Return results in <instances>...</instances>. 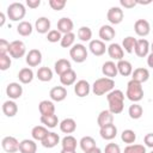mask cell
<instances>
[{"mask_svg": "<svg viewBox=\"0 0 153 153\" xmlns=\"http://www.w3.org/2000/svg\"><path fill=\"white\" fill-rule=\"evenodd\" d=\"M106 100L109 103V110L114 115H118L124 108V93L121 90H112L106 94Z\"/></svg>", "mask_w": 153, "mask_h": 153, "instance_id": "6da1fadb", "label": "cell"}, {"mask_svg": "<svg viewBox=\"0 0 153 153\" xmlns=\"http://www.w3.org/2000/svg\"><path fill=\"white\" fill-rule=\"evenodd\" d=\"M114 87H115L114 79L103 76V78L97 79L93 82V85H92V92L96 96H103V94H108L109 92H111L112 90H115Z\"/></svg>", "mask_w": 153, "mask_h": 153, "instance_id": "7a4b0ae2", "label": "cell"}, {"mask_svg": "<svg viewBox=\"0 0 153 153\" xmlns=\"http://www.w3.org/2000/svg\"><path fill=\"white\" fill-rule=\"evenodd\" d=\"M126 96L129 100H131L133 103H137L143 98V88H142V84L135 81V80H130L127 84V91H126Z\"/></svg>", "mask_w": 153, "mask_h": 153, "instance_id": "3957f363", "label": "cell"}, {"mask_svg": "<svg viewBox=\"0 0 153 153\" xmlns=\"http://www.w3.org/2000/svg\"><path fill=\"white\" fill-rule=\"evenodd\" d=\"M6 14H7L8 19H11L12 22H19L25 17L26 10H25V6L22 2H12L7 6Z\"/></svg>", "mask_w": 153, "mask_h": 153, "instance_id": "277c9868", "label": "cell"}, {"mask_svg": "<svg viewBox=\"0 0 153 153\" xmlns=\"http://www.w3.org/2000/svg\"><path fill=\"white\" fill-rule=\"evenodd\" d=\"M69 56L74 62L81 63V62L86 61V59H87V49L84 44L76 43L69 49Z\"/></svg>", "mask_w": 153, "mask_h": 153, "instance_id": "5b68a950", "label": "cell"}, {"mask_svg": "<svg viewBox=\"0 0 153 153\" xmlns=\"http://www.w3.org/2000/svg\"><path fill=\"white\" fill-rule=\"evenodd\" d=\"M26 54V47L24 44L23 41L16 39L12 41L10 43V50H8V55L12 59H20Z\"/></svg>", "mask_w": 153, "mask_h": 153, "instance_id": "8992f818", "label": "cell"}, {"mask_svg": "<svg viewBox=\"0 0 153 153\" xmlns=\"http://www.w3.org/2000/svg\"><path fill=\"white\" fill-rule=\"evenodd\" d=\"M123 17H124V13H123V10L118 6H114V7H110L108 13H106V19L109 20L110 24L112 25H117L120 24L122 20H123Z\"/></svg>", "mask_w": 153, "mask_h": 153, "instance_id": "52a82bcc", "label": "cell"}, {"mask_svg": "<svg viewBox=\"0 0 153 153\" xmlns=\"http://www.w3.org/2000/svg\"><path fill=\"white\" fill-rule=\"evenodd\" d=\"M19 145L20 142L14 137V136H5L1 141L2 149L6 153H16L19 151Z\"/></svg>", "mask_w": 153, "mask_h": 153, "instance_id": "ba28073f", "label": "cell"}, {"mask_svg": "<svg viewBox=\"0 0 153 153\" xmlns=\"http://www.w3.org/2000/svg\"><path fill=\"white\" fill-rule=\"evenodd\" d=\"M91 90H92V86L88 84L87 80L81 79V80H78L74 84V93L78 97H80V98H84V97L88 96V93L91 92Z\"/></svg>", "mask_w": 153, "mask_h": 153, "instance_id": "9c48e42d", "label": "cell"}, {"mask_svg": "<svg viewBox=\"0 0 153 153\" xmlns=\"http://www.w3.org/2000/svg\"><path fill=\"white\" fill-rule=\"evenodd\" d=\"M149 50H151V44H149V42L146 38L137 39L136 45H135V50H134V53L136 54V56H139V57H146V56H148Z\"/></svg>", "mask_w": 153, "mask_h": 153, "instance_id": "30bf717a", "label": "cell"}, {"mask_svg": "<svg viewBox=\"0 0 153 153\" xmlns=\"http://www.w3.org/2000/svg\"><path fill=\"white\" fill-rule=\"evenodd\" d=\"M6 94L8 96L10 99L14 100L22 97L23 94V86L19 82H10L6 86Z\"/></svg>", "mask_w": 153, "mask_h": 153, "instance_id": "8fae6325", "label": "cell"}, {"mask_svg": "<svg viewBox=\"0 0 153 153\" xmlns=\"http://www.w3.org/2000/svg\"><path fill=\"white\" fill-rule=\"evenodd\" d=\"M135 33L140 37H146L151 32V25L146 19H137L134 24Z\"/></svg>", "mask_w": 153, "mask_h": 153, "instance_id": "7c38bea8", "label": "cell"}, {"mask_svg": "<svg viewBox=\"0 0 153 153\" xmlns=\"http://www.w3.org/2000/svg\"><path fill=\"white\" fill-rule=\"evenodd\" d=\"M88 49L94 56H102L108 50V47H105V43L100 39H92L88 44Z\"/></svg>", "mask_w": 153, "mask_h": 153, "instance_id": "4fadbf2b", "label": "cell"}, {"mask_svg": "<svg viewBox=\"0 0 153 153\" xmlns=\"http://www.w3.org/2000/svg\"><path fill=\"white\" fill-rule=\"evenodd\" d=\"M108 55L110 56V59L112 60H116L117 62L123 60V56H124V50L122 48V45H120L118 43H111L109 47H108Z\"/></svg>", "mask_w": 153, "mask_h": 153, "instance_id": "5bb4252c", "label": "cell"}, {"mask_svg": "<svg viewBox=\"0 0 153 153\" xmlns=\"http://www.w3.org/2000/svg\"><path fill=\"white\" fill-rule=\"evenodd\" d=\"M25 61L30 67H37L38 65H41V62H42V53H41V50H38V49L29 50V53L26 54Z\"/></svg>", "mask_w": 153, "mask_h": 153, "instance_id": "9a60e30c", "label": "cell"}, {"mask_svg": "<svg viewBox=\"0 0 153 153\" xmlns=\"http://www.w3.org/2000/svg\"><path fill=\"white\" fill-rule=\"evenodd\" d=\"M73 29H74V23L71 18L68 17H62L59 19L57 22V30L62 33V35H66V33H69V32H73Z\"/></svg>", "mask_w": 153, "mask_h": 153, "instance_id": "2e32d148", "label": "cell"}, {"mask_svg": "<svg viewBox=\"0 0 153 153\" xmlns=\"http://www.w3.org/2000/svg\"><path fill=\"white\" fill-rule=\"evenodd\" d=\"M99 134H100V137L104 139V140H112L116 137L117 135V127L111 123V124H108V126H104L102 128H99Z\"/></svg>", "mask_w": 153, "mask_h": 153, "instance_id": "e0dca14e", "label": "cell"}, {"mask_svg": "<svg viewBox=\"0 0 153 153\" xmlns=\"http://www.w3.org/2000/svg\"><path fill=\"white\" fill-rule=\"evenodd\" d=\"M49 96L53 102H62L67 97V90L65 86H54L50 90Z\"/></svg>", "mask_w": 153, "mask_h": 153, "instance_id": "ac0fdd59", "label": "cell"}, {"mask_svg": "<svg viewBox=\"0 0 153 153\" xmlns=\"http://www.w3.org/2000/svg\"><path fill=\"white\" fill-rule=\"evenodd\" d=\"M102 73H103L104 76L110 78V79H114L118 74L117 65L114 61H106V62H104L103 66H102Z\"/></svg>", "mask_w": 153, "mask_h": 153, "instance_id": "d6986e66", "label": "cell"}, {"mask_svg": "<svg viewBox=\"0 0 153 153\" xmlns=\"http://www.w3.org/2000/svg\"><path fill=\"white\" fill-rule=\"evenodd\" d=\"M149 79V71L147 68H143V67H139V68H135L133 71V74H131V80H135L140 84H143L146 82L147 80Z\"/></svg>", "mask_w": 153, "mask_h": 153, "instance_id": "ffe728a7", "label": "cell"}, {"mask_svg": "<svg viewBox=\"0 0 153 153\" xmlns=\"http://www.w3.org/2000/svg\"><path fill=\"white\" fill-rule=\"evenodd\" d=\"M50 20L47 17H39L35 22V30L38 33H48L50 31Z\"/></svg>", "mask_w": 153, "mask_h": 153, "instance_id": "44dd1931", "label": "cell"}, {"mask_svg": "<svg viewBox=\"0 0 153 153\" xmlns=\"http://www.w3.org/2000/svg\"><path fill=\"white\" fill-rule=\"evenodd\" d=\"M98 35H99L100 41L109 42V41H111L116 36V31H115V29L111 25H103V26H100Z\"/></svg>", "mask_w": 153, "mask_h": 153, "instance_id": "7402d4cb", "label": "cell"}, {"mask_svg": "<svg viewBox=\"0 0 153 153\" xmlns=\"http://www.w3.org/2000/svg\"><path fill=\"white\" fill-rule=\"evenodd\" d=\"M54 69H55V73L59 76H61L62 74H65V73H67L68 71L72 69V65L67 59H59L54 63Z\"/></svg>", "mask_w": 153, "mask_h": 153, "instance_id": "603a6c76", "label": "cell"}, {"mask_svg": "<svg viewBox=\"0 0 153 153\" xmlns=\"http://www.w3.org/2000/svg\"><path fill=\"white\" fill-rule=\"evenodd\" d=\"M97 123H98L99 128L114 123V114L110 110H103V111H100L99 115H98V117H97Z\"/></svg>", "mask_w": 153, "mask_h": 153, "instance_id": "cb8c5ba5", "label": "cell"}, {"mask_svg": "<svg viewBox=\"0 0 153 153\" xmlns=\"http://www.w3.org/2000/svg\"><path fill=\"white\" fill-rule=\"evenodd\" d=\"M59 126H60V130L68 135H71L76 130V122L73 118H65L60 122Z\"/></svg>", "mask_w": 153, "mask_h": 153, "instance_id": "d4e9b609", "label": "cell"}, {"mask_svg": "<svg viewBox=\"0 0 153 153\" xmlns=\"http://www.w3.org/2000/svg\"><path fill=\"white\" fill-rule=\"evenodd\" d=\"M36 151H37V143L35 142V140L24 139L20 141V145H19L20 153H36Z\"/></svg>", "mask_w": 153, "mask_h": 153, "instance_id": "484cf974", "label": "cell"}, {"mask_svg": "<svg viewBox=\"0 0 153 153\" xmlns=\"http://www.w3.org/2000/svg\"><path fill=\"white\" fill-rule=\"evenodd\" d=\"M48 134H49L48 128L44 127V126H35L31 130V136H32V140H35V141H41L42 142L47 137Z\"/></svg>", "mask_w": 153, "mask_h": 153, "instance_id": "4316f807", "label": "cell"}, {"mask_svg": "<svg viewBox=\"0 0 153 153\" xmlns=\"http://www.w3.org/2000/svg\"><path fill=\"white\" fill-rule=\"evenodd\" d=\"M2 112L7 116V117H13L17 115L18 112V105L14 100L12 99H8L6 102H4L2 104Z\"/></svg>", "mask_w": 153, "mask_h": 153, "instance_id": "83f0119b", "label": "cell"}, {"mask_svg": "<svg viewBox=\"0 0 153 153\" xmlns=\"http://www.w3.org/2000/svg\"><path fill=\"white\" fill-rule=\"evenodd\" d=\"M117 71H118V74H121L122 76H128V75H131L133 74V66L129 61L127 60H121L118 61L117 63Z\"/></svg>", "mask_w": 153, "mask_h": 153, "instance_id": "f1b7e54d", "label": "cell"}, {"mask_svg": "<svg viewBox=\"0 0 153 153\" xmlns=\"http://www.w3.org/2000/svg\"><path fill=\"white\" fill-rule=\"evenodd\" d=\"M38 110H39L41 115H53V114H55V105L51 100L44 99V100L39 102Z\"/></svg>", "mask_w": 153, "mask_h": 153, "instance_id": "f546056e", "label": "cell"}, {"mask_svg": "<svg viewBox=\"0 0 153 153\" xmlns=\"http://www.w3.org/2000/svg\"><path fill=\"white\" fill-rule=\"evenodd\" d=\"M60 142V136L59 134L54 133V131H49V134L47 135V137L41 142L43 147L45 148H54L57 143Z\"/></svg>", "mask_w": 153, "mask_h": 153, "instance_id": "4dcf8cb0", "label": "cell"}, {"mask_svg": "<svg viewBox=\"0 0 153 153\" xmlns=\"http://www.w3.org/2000/svg\"><path fill=\"white\" fill-rule=\"evenodd\" d=\"M33 71L29 67H25V68H22L18 73V79L22 84H30L32 80H33Z\"/></svg>", "mask_w": 153, "mask_h": 153, "instance_id": "1f68e13d", "label": "cell"}, {"mask_svg": "<svg viewBox=\"0 0 153 153\" xmlns=\"http://www.w3.org/2000/svg\"><path fill=\"white\" fill-rule=\"evenodd\" d=\"M32 24L30 22H26V20H23V22H19V24L17 25V32L23 36V37H27L32 33Z\"/></svg>", "mask_w": 153, "mask_h": 153, "instance_id": "d6a6232c", "label": "cell"}, {"mask_svg": "<svg viewBox=\"0 0 153 153\" xmlns=\"http://www.w3.org/2000/svg\"><path fill=\"white\" fill-rule=\"evenodd\" d=\"M41 123L44 124V127L47 128H55L57 124H60L59 118L55 114L53 115H41Z\"/></svg>", "mask_w": 153, "mask_h": 153, "instance_id": "836d02e7", "label": "cell"}, {"mask_svg": "<svg viewBox=\"0 0 153 153\" xmlns=\"http://www.w3.org/2000/svg\"><path fill=\"white\" fill-rule=\"evenodd\" d=\"M76 145H78V141L73 135H66L61 140V146H62V149L65 151H75Z\"/></svg>", "mask_w": 153, "mask_h": 153, "instance_id": "e575fe53", "label": "cell"}, {"mask_svg": "<svg viewBox=\"0 0 153 153\" xmlns=\"http://www.w3.org/2000/svg\"><path fill=\"white\" fill-rule=\"evenodd\" d=\"M79 146L84 151V153H86V152H88V151H91V149L97 147L96 146V140L92 136H84V137H81L80 141H79Z\"/></svg>", "mask_w": 153, "mask_h": 153, "instance_id": "d590c367", "label": "cell"}, {"mask_svg": "<svg viewBox=\"0 0 153 153\" xmlns=\"http://www.w3.org/2000/svg\"><path fill=\"white\" fill-rule=\"evenodd\" d=\"M76 81V73L71 69L68 71L67 73L62 74L60 76V82L62 84V86H71V85H74Z\"/></svg>", "mask_w": 153, "mask_h": 153, "instance_id": "8d00e7d4", "label": "cell"}, {"mask_svg": "<svg viewBox=\"0 0 153 153\" xmlns=\"http://www.w3.org/2000/svg\"><path fill=\"white\" fill-rule=\"evenodd\" d=\"M36 75L38 78V80L47 82V81H50L53 79V71L49 67H39Z\"/></svg>", "mask_w": 153, "mask_h": 153, "instance_id": "74e56055", "label": "cell"}, {"mask_svg": "<svg viewBox=\"0 0 153 153\" xmlns=\"http://www.w3.org/2000/svg\"><path fill=\"white\" fill-rule=\"evenodd\" d=\"M136 42H137V39L134 38L133 36H127L122 41V48H123V50H126L128 54H131L135 50Z\"/></svg>", "mask_w": 153, "mask_h": 153, "instance_id": "f35d334b", "label": "cell"}, {"mask_svg": "<svg viewBox=\"0 0 153 153\" xmlns=\"http://www.w3.org/2000/svg\"><path fill=\"white\" fill-rule=\"evenodd\" d=\"M128 114H129V117L131 120H139V118H141V116L143 114V109L140 104L133 103L128 109Z\"/></svg>", "mask_w": 153, "mask_h": 153, "instance_id": "ab89813d", "label": "cell"}, {"mask_svg": "<svg viewBox=\"0 0 153 153\" xmlns=\"http://www.w3.org/2000/svg\"><path fill=\"white\" fill-rule=\"evenodd\" d=\"M78 38L81 42H91L92 39V30L88 26H81L78 29Z\"/></svg>", "mask_w": 153, "mask_h": 153, "instance_id": "60d3db41", "label": "cell"}, {"mask_svg": "<svg viewBox=\"0 0 153 153\" xmlns=\"http://www.w3.org/2000/svg\"><path fill=\"white\" fill-rule=\"evenodd\" d=\"M121 140H122L124 143L131 145V143H134L135 140H136V134H135V131L131 130V129H126V130H123L122 134H121Z\"/></svg>", "mask_w": 153, "mask_h": 153, "instance_id": "b9f144b4", "label": "cell"}, {"mask_svg": "<svg viewBox=\"0 0 153 153\" xmlns=\"http://www.w3.org/2000/svg\"><path fill=\"white\" fill-rule=\"evenodd\" d=\"M74 41H75V33L69 32V33L62 35L60 44H61L62 48H72L74 45Z\"/></svg>", "mask_w": 153, "mask_h": 153, "instance_id": "7bdbcfd3", "label": "cell"}, {"mask_svg": "<svg viewBox=\"0 0 153 153\" xmlns=\"http://www.w3.org/2000/svg\"><path fill=\"white\" fill-rule=\"evenodd\" d=\"M123 153H147V152H146V147L143 145L131 143V145H128L124 148Z\"/></svg>", "mask_w": 153, "mask_h": 153, "instance_id": "ee69618b", "label": "cell"}, {"mask_svg": "<svg viewBox=\"0 0 153 153\" xmlns=\"http://www.w3.org/2000/svg\"><path fill=\"white\" fill-rule=\"evenodd\" d=\"M62 38V33L59 30H50L47 33V39L50 43H56V42H61Z\"/></svg>", "mask_w": 153, "mask_h": 153, "instance_id": "f6af8a7d", "label": "cell"}, {"mask_svg": "<svg viewBox=\"0 0 153 153\" xmlns=\"http://www.w3.org/2000/svg\"><path fill=\"white\" fill-rule=\"evenodd\" d=\"M12 65L11 56L8 54L6 55H0V69L1 71H7Z\"/></svg>", "mask_w": 153, "mask_h": 153, "instance_id": "bcb514c9", "label": "cell"}, {"mask_svg": "<svg viewBox=\"0 0 153 153\" xmlns=\"http://www.w3.org/2000/svg\"><path fill=\"white\" fill-rule=\"evenodd\" d=\"M66 0H49V6L54 11H61L66 6Z\"/></svg>", "mask_w": 153, "mask_h": 153, "instance_id": "7dc6e473", "label": "cell"}, {"mask_svg": "<svg viewBox=\"0 0 153 153\" xmlns=\"http://www.w3.org/2000/svg\"><path fill=\"white\" fill-rule=\"evenodd\" d=\"M104 153H121V147L117 143L110 142L105 146L104 148Z\"/></svg>", "mask_w": 153, "mask_h": 153, "instance_id": "c3c4849f", "label": "cell"}, {"mask_svg": "<svg viewBox=\"0 0 153 153\" xmlns=\"http://www.w3.org/2000/svg\"><path fill=\"white\" fill-rule=\"evenodd\" d=\"M10 50V42H7L5 38L0 39V55H6L8 54Z\"/></svg>", "mask_w": 153, "mask_h": 153, "instance_id": "681fc988", "label": "cell"}, {"mask_svg": "<svg viewBox=\"0 0 153 153\" xmlns=\"http://www.w3.org/2000/svg\"><path fill=\"white\" fill-rule=\"evenodd\" d=\"M120 5L124 8H133L137 5V2L135 0H121L120 1Z\"/></svg>", "mask_w": 153, "mask_h": 153, "instance_id": "f907efd6", "label": "cell"}, {"mask_svg": "<svg viewBox=\"0 0 153 153\" xmlns=\"http://www.w3.org/2000/svg\"><path fill=\"white\" fill-rule=\"evenodd\" d=\"M143 142H145V145H146L147 147L153 148V133L146 134L145 137H143Z\"/></svg>", "mask_w": 153, "mask_h": 153, "instance_id": "816d5d0a", "label": "cell"}, {"mask_svg": "<svg viewBox=\"0 0 153 153\" xmlns=\"http://www.w3.org/2000/svg\"><path fill=\"white\" fill-rule=\"evenodd\" d=\"M26 5L30 7V8H37L39 5H41V0H26Z\"/></svg>", "mask_w": 153, "mask_h": 153, "instance_id": "f5cc1de1", "label": "cell"}, {"mask_svg": "<svg viewBox=\"0 0 153 153\" xmlns=\"http://www.w3.org/2000/svg\"><path fill=\"white\" fill-rule=\"evenodd\" d=\"M147 65H148V67L153 68V53L148 54V56H147Z\"/></svg>", "mask_w": 153, "mask_h": 153, "instance_id": "db71d44e", "label": "cell"}, {"mask_svg": "<svg viewBox=\"0 0 153 153\" xmlns=\"http://www.w3.org/2000/svg\"><path fill=\"white\" fill-rule=\"evenodd\" d=\"M5 20H6V16H5V13L0 12V26H4Z\"/></svg>", "mask_w": 153, "mask_h": 153, "instance_id": "11a10c76", "label": "cell"}, {"mask_svg": "<svg viewBox=\"0 0 153 153\" xmlns=\"http://www.w3.org/2000/svg\"><path fill=\"white\" fill-rule=\"evenodd\" d=\"M86 153H102V151H100V148L96 147V148H93V149H91V151H88Z\"/></svg>", "mask_w": 153, "mask_h": 153, "instance_id": "9f6ffc18", "label": "cell"}, {"mask_svg": "<svg viewBox=\"0 0 153 153\" xmlns=\"http://www.w3.org/2000/svg\"><path fill=\"white\" fill-rule=\"evenodd\" d=\"M137 2V5H148V4H151V1H136Z\"/></svg>", "mask_w": 153, "mask_h": 153, "instance_id": "6f0895ef", "label": "cell"}, {"mask_svg": "<svg viewBox=\"0 0 153 153\" xmlns=\"http://www.w3.org/2000/svg\"><path fill=\"white\" fill-rule=\"evenodd\" d=\"M60 153H76L75 151H65V149H61Z\"/></svg>", "mask_w": 153, "mask_h": 153, "instance_id": "680465c9", "label": "cell"}, {"mask_svg": "<svg viewBox=\"0 0 153 153\" xmlns=\"http://www.w3.org/2000/svg\"><path fill=\"white\" fill-rule=\"evenodd\" d=\"M151 53H153V42H152V44H151Z\"/></svg>", "mask_w": 153, "mask_h": 153, "instance_id": "91938a15", "label": "cell"}, {"mask_svg": "<svg viewBox=\"0 0 153 153\" xmlns=\"http://www.w3.org/2000/svg\"><path fill=\"white\" fill-rule=\"evenodd\" d=\"M151 153H153V151H152V152H151Z\"/></svg>", "mask_w": 153, "mask_h": 153, "instance_id": "94428289", "label": "cell"}]
</instances>
